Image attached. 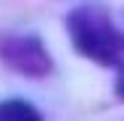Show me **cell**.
I'll return each instance as SVG.
<instances>
[{"label":"cell","instance_id":"1","mask_svg":"<svg viewBox=\"0 0 124 121\" xmlns=\"http://www.w3.org/2000/svg\"><path fill=\"white\" fill-rule=\"evenodd\" d=\"M74 48L100 66L124 63V34L111 21L108 11L100 5H79L66 19Z\"/></svg>","mask_w":124,"mask_h":121},{"label":"cell","instance_id":"2","mask_svg":"<svg viewBox=\"0 0 124 121\" xmlns=\"http://www.w3.org/2000/svg\"><path fill=\"white\" fill-rule=\"evenodd\" d=\"M0 58L11 69L26 74V76H45L53 66L42 42L37 37H24V34L3 37L0 40Z\"/></svg>","mask_w":124,"mask_h":121},{"label":"cell","instance_id":"3","mask_svg":"<svg viewBox=\"0 0 124 121\" xmlns=\"http://www.w3.org/2000/svg\"><path fill=\"white\" fill-rule=\"evenodd\" d=\"M0 119H40V113L26 100H5L0 103Z\"/></svg>","mask_w":124,"mask_h":121},{"label":"cell","instance_id":"4","mask_svg":"<svg viewBox=\"0 0 124 121\" xmlns=\"http://www.w3.org/2000/svg\"><path fill=\"white\" fill-rule=\"evenodd\" d=\"M116 95L124 97V63H122V71H119V79H116Z\"/></svg>","mask_w":124,"mask_h":121}]
</instances>
